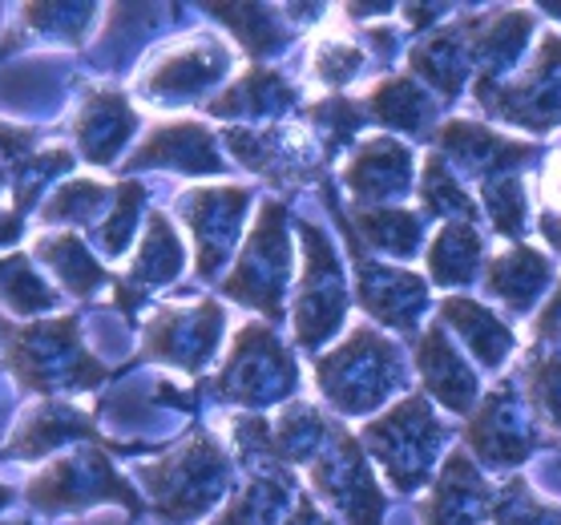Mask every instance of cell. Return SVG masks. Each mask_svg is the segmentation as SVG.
I'll use <instances>...</instances> for the list:
<instances>
[{"instance_id":"obj_1","label":"cell","mask_w":561,"mask_h":525,"mask_svg":"<svg viewBox=\"0 0 561 525\" xmlns=\"http://www.w3.org/2000/svg\"><path fill=\"white\" fill-rule=\"evenodd\" d=\"M73 433H93V424L85 421V416H77L73 409H65V404H41L37 412H33V421H28V429L21 433V441H16L9 453H16V457H33V453H45L49 445H57L61 436H73Z\"/></svg>"},{"instance_id":"obj_2","label":"cell","mask_w":561,"mask_h":525,"mask_svg":"<svg viewBox=\"0 0 561 525\" xmlns=\"http://www.w3.org/2000/svg\"><path fill=\"white\" fill-rule=\"evenodd\" d=\"M33 247H37V255L45 263H53V267L61 271V279L73 292H90L93 283H102V267L85 255V247L77 243L73 235H41Z\"/></svg>"},{"instance_id":"obj_3","label":"cell","mask_w":561,"mask_h":525,"mask_svg":"<svg viewBox=\"0 0 561 525\" xmlns=\"http://www.w3.org/2000/svg\"><path fill=\"white\" fill-rule=\"evenodd\" d=\"M0 299L21 316L53 308V292L33 275L25 255H4L0 259Z\"/></svg>"},{"instance_id":"obj_4","label":"cell","mask_w":561,"mask_h":525,"mask_svg":"<svg viewBox=\"0 0 561 525\" xmlns=\"http://www.w3.org/2000/svg\"><path fill=\"white\" fill-rule=\"evenodd\" d=\"M4 186H9V167L0 162V191H4Z\"/></svg>"},{"instance_id":"obj_5","label":"cell","mask_w":561,"mask_h":525,"mask_svg":"<svg viewBox=\"0 0 561 525\" xmlns=\"http://www.w3.org/2000/svg\"><path fill=\"white\" fill-rule=\"evenodd\" d=\"M0 505H9V489L0 486Z\"/></svg>"}]
</instances>
